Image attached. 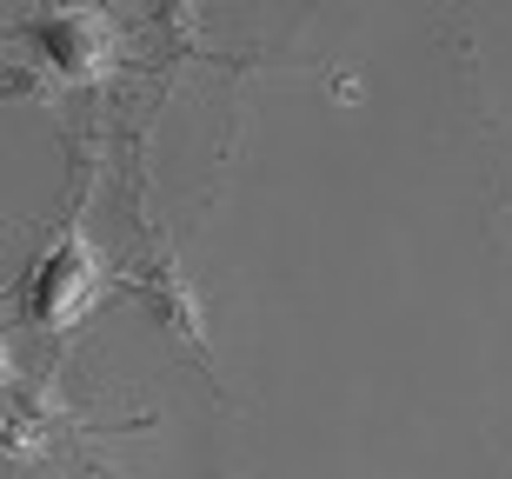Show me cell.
<instances>
[{
  "instance_id": "obj_1",
  "label": "cell",
  "mask_w": 512,
  "mask_h": 479,
  "mask_svg": "<svg viewBox=\"0 0 512 479\" xmlns=\"http://www.w3.org/2000/svg\"><path fill=\"white\" fill-rule=\"evenodd\" d=\"M94 293H100V260L80 233H67V240H54V253H47L40 273L27 280V320L34 326H67V320H80V313L94 307Z\"/></svg>"
},
{
  "instance_id": "obj_2",
  "label": "cell",
  "mask_w": 512,
  "mask_h": 479,
  "mask_svg": "<svg viewBox=\"0 0 512 479\" xmlns=\"http://www.w3.org/2000/svg\"><path fill=\"white\" fill-rule=\"evenodd\" d=\"M20 47H40V54H47V74L87 80L100 60H107V27H100L94 14H54V20H34V27L20 34Z\"/></svg>"
}]
</instances>
